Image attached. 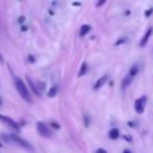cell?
Masks as SVG:
<instances>
[{
    "label": "cell",
    "mask_w": 153,
    "mask_h": 153,
    "mask_svg": "<svg viewBox=\"0 0 153 153\" xmlns=\"http://www.w3.org/2000/svg\"><path fill=\"white\" fill-rule=\"evenodd\" d=\"M2 137H4L7 142H12V143H14V145H17V146H19V147H22V148L29 151V152H33V151H35L33 146H32L30 142H27L26 140L19 137V136L16 135V134H10V135L2 134Z\"/></svg>",
    "instance_id": "obj_1"
},
{
    "label": "cell",
    "mask_w": 153,
    "mask_h": 153,
    "mask_svg": "<svg viewBox=\"0 0 153 153\" xmlns=\"http://www.w3.org/2000/svg\"><path fill=\"white\" fill-rule=\"evenodd\" d=\"M14 86H16V88H17L19 96H20L25 102H27V103H31V102H32V98H31V94H30V92H29V90H27V86L24 84V81H23L20 78L14 76Z\"/></svg>",
    "instance_id": "obj_2"
},
{
    "label": "cell",
    "mask_w": 153,
    "mask_h": 153,
    "mask_svg": "<svg viewBox=\"0 0 153 153\" xmlns=\"http://www.w3.org/2000/svg\"><path fill=\"white\" fill-rule=\"evenodd\" d=\"M0 121H1L2 123H5L10 129H13V130H16V131H19V124H18L14 120H12L11 117L0 114Z\"/></svg>",
    "instance_id": "obj_3"
},
{
    "label": "cell",
    "mask_w": 153,
    "mask_h": 153,
    "mask_svg": "<svg viewBox=\"0 0 153 153\" xmlns=\"http://www.w3.org/2000/svg\"><path fill=\"white\" fill-rule=\"evenodd\" d=\"M37 130H38L39 135L43 137H50L51 136V130L43 122H37Z\"/></svg>",
    "instance_id": "obj_4"
},
{
    "label": "cell",
    "mask_w": 153,
    "mask_h": 153,
    "mask_svg": "<svg viewBox=\"0 0 153 153\" xmlns=\"http://www.w3.org/2000/svg\"><path fill=\"white\" fill-rule=\"evenodd\" d=\"M145 103H146V97H140L135 100V110L137 114H142L145 109Z\"/></svg>",
    "instance_id": "obj_5"
},
{
    "label": "cell",
    "mask_w": 153,
    "mask_h": 153,
    "mask_svg": "<svg viewBox=\"0 0 153 153\" xmlns=\"http://www.w3.org/2000/svg\"><path fill=\"white\" fill-rule=\"evenodd\" d=\"M26 81H27V84H29L30 88L32 90V92H33L36 96H38V97H39V96H41V92L38 91V88H37V85H36V84H35V82H33V81H32V80H31L29 76H26Z\"/></svg>",
    "instance_id": "obj_6"
},
{
    "label": "cell",
    "mask_w": 153,
    "mask_h": 153,
    "mask_svg": "<svg viewBox=\"0 0 153 153\" xmlns=\"http://www.w3.org/2000/svg\"><path fill=\"white\" fill-rule=\"evenodd\" d=\"M106 80H108V75H103V76H100L97 81H96V84H94V86H93V88L94 90H98V88H100L105 82H106Z\"/></svg>",
    "instance_id": "obj_7"
},
{
    "label": "cell",
    "mask_w": 153,
    "mask_h": 153,
    "mask_svg": "<svg viewBox=\"0 0 153 153\" xmlns=\"http://www.w3.org/2000/svg\"><path fill=\"white\" fill-rule=\"evenodd\" d=\"M90 30H91V25H82L81 27H80V31H79V36L80 37H84L87 32H90Z\"/></svg>",
    "instance_id": "obj_8"
},
{
    "label": "cell",
    "mask_w": 153,
    "mask_h": 153,
    "mask_svg": "<svg viewBox=\"0 0 153 153\" xmlns=\"http://www.w3.org/2000/svg\"><path fill=\"white\" fill-rule=\"evenodd\" d=\"M151 33H152V27H149V29L147 30V32L145 33V36L142 37V39H141V42H140V47H143V45L147 43V41H148V37L151 36Z\"/></svg>",
    "instance_id": "obj_9"
},
{
    "label": "cell",
    "mask_w": 153,
    "mask_h": 153,
    "mask_svg": "<svg viewBox=\"0 0 153 153\" xmlns=\"http://www.w3.org/2000/svg\"><path fill=\"white\" fill-rule=\"evenodd\" d=\"M131 76L128 74V75H126L124 76V79L122 80V88H126V87H128L129 85H130V82H131Z\"/></svg>",
    "instance_id": "obj_10"
},
{
    "label": "cell",
    "mask_w": 153,
    "mask_h": 153,
    "mask_svg": "<svg viewBox=\"0 0 153 153\" xmlns=\"http://www.w3.org/2000/svg\"><path fill=\"white\" fill-rule=\"evenodd\" d=\"M118 136H120V131H118L117 128H112V129L109 131V137H110V139L115 140V139H117Z\"/></svg>",
    "instance_id": "obj_11"
},
{
    "label": "cell",
    "mask_w": 153,
    "mask_h": 153,
    "mask_svg": "<svg viewBox=\"0 0 153 153\" xmlns=\"http://www.w3.org/2000/svg\"><path fill=\"white\" fill-rule=\"evenodd\" d=\"M86 72H87V63L84 62V63L81 65V67H80V71H79V73H78V76H82L84 74H86Z\"/></svg>",
    "instance_id": "obj_12"
},
{
    "label": "cell",
    "mask_w": 153,
    "mask_h": 153,
    "mask_svg": "<svg viewBox=\"0 0 153 153\" xmlns=\"http://www.w3.org/2000/svg\"><path fill=\"white\" fill-rule=\"evenodd\" d=\"M137 72H139V67L136 66V65H134L131 68H130V72H129V75L133 78V76H135L136 74H137Z\"/></svg>",
    "instance_id": "obj_13"
},
{
    "label": "cell",
    "mask_w": 153,
    "mask_h": 153,
    "mask_svg": "<svg viewBox=\"0 0 153 153\" xmlns=\"http://www.w3.org/2000/svg\"><path fill=\"white\" fill-rule=\"evenodd\" d=\"M57 93V86H53L49 91H48V97H55Z\"/></svg>",
    "instance_id": "obj_14"
},
{
    "label": "cell",
    "mask_w": 153,
    "mask_h": 153,
    "mask_svg": "<svg viewBox=\"0 0 153 153\" xmlns=\"http://www.w3.org/2000/svg\"><path fill=\"white\" fill-rule=\"evenodd\" d=\"M24 22H25V17H24V16H20V17L18 18V23H19V24H23Z\"/></svg>",
    "instance_id": "obj_15"
},
{
    "label": "cell",
    "mask_w": 153,
    "mask_h": 153,
    "mask_svg": "<svg viewBox=\"0 0 153 153\" xmlns=\"http://www.w3.org/2000/svg\"><path fill=\"white\" fill-rule=\"evenodd\" d=\"M152 12H153V8H148V10L146 11V13H145V14H146V17H149V16L152 14Z\"/></svg>",
    "instance_id": "obj_16"
},
{
    "label": "cell",
    "mask_w": 153,
    "mask_h": 153,
    "mask_svg": "<svg viewBox=\"0 0 153 153\" xmlns=\"http://www.w3.org/2000/svg\"><path fill=\"white\" fill-rule=\"evenodd\" d=\"M105 1H106V0H98V2H97V6H98V7H100L102 5H104V4H105Z\"/></svg>",
    "instance_id": "obj_17"
},
{
    "label": "cell",
    "mask_w": 153,
    "mask_h": 153,
    "mask_svg": "<svg viewBox=\"0 0 153 153\" xmlns=\"http://www.w3.org/2000/svg\"><path fill=\"white\" fill-rule=\"evenodd\" d=\"M123 42H126V38H123V37H122V38H121V39H118L115 44H116V45H118V44H121V43H123Z\"/></svg>",
    "instance_id": "obj_18"
},
{
    "label": "cell",
    "mask_w": 153,
    "mask_h": 153,
    "mask_svg": "<svg viewBox=\"0 0 153 153\" xmlns=\"http://www.w3.org/2000/svg\"><path fill=\"white\" fill-rule=\"evenodd\" d=\"M96 153H106V151L103 149V148H98V149L96 151Z\"/></svg>",
    "instance_id": "obj_19"
},
{
    "label": "cell",
    "mask_w": 153,
    "mask_h": 153,
    "mask_svg": "<svg viewBox=\"0 0 153 153\" xmlns=\"http://www.w3.org/2000/svg\"><path fill=\"white\" fill-rule=\"evenodd\" d=\"M51 126H53L54 128H56V129H59V124H57V123H55V122H51Z\"/></svg>",
    "instance_id": "obj_20"
},
{
    "label": "cell",
    "mask_w": 153,
    "mask_h": 153,
    "mask_svg": "<svg viewBox=\"0 0 153 153\" xmlns=\"http://www.w3.org/2000/svg\"><path fill=\"white\" fill-rule=\"evenodd\" d=\"M29 61H30V62H35V57L30 55V56H29Z\"/></svg>",
    "instance_id": "obj_21"
},
{
    "label": "cell",
    "mask_w": 153,
    "mask_h": 153,
    "mask_svg": "<svg viewBox=\"0 0 153 153\" xmlns=\"http://www.w3.org/2000/svg\"><path fill=\"white\" fill-rule=\"evenodd\" d=\"M0 63H4V59H2V55L0 54Z\"/></svg>",
    "instance_id": "obj_22"
},
{
    "label": "cell",
    "mask_w": 153,
    "mask_h": 153,
    "mask_svg": "<svg viewBox=\"0 0 153 153\" xmlns=\"http://www.w3.org/2000/svg\"><path fill=\"white\" fill-rule=\"evenodd\" d=\"M26 30H27L26 26H22V31H26Z\"/></svg>",
    "instance_id": "obj_23"
},
{
    "label": "cell",
    "mask_w": 153,
    "mask_h": 153,
    "mask_svg": "<svg viewBox=\"0 0 153 153\" xmlns=\"http://www.w3.org/2000/svg\"><path fill=\"white\" fill-rule=\"evenodd\" d=\"M1 103H2V100H1V97H0V105H1Z\"/></svg>",
    "instance_id": "obj_24"
},
{
    "label": "cell",
    "mask_w": 153,
    "mask_h": 153,
    "mask_svg": "<svg viewBox=\"0 0 153 153\" xmlns=\"http://www.w3.org/2000/svg\"><path fill=\"white\" fill-rule=\"evenodd\" d=\"M0 147H2V143H1V142H0Z\"/></svg>",
    "instance_id": "obj_25"
}]
</instances>
